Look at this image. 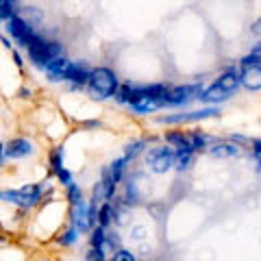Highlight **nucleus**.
<instances>
[{"label":"nucleus","instance_id":"obj_1","mask_svg":"<svg viewBox=\"0 0 261 261\" xmlns=\"http://www.w3.org/2000/svg\"><path fill=\"white\" fill-rule=\"evenodd\" d=\"M27 50H29L31 61L35 63L37 68H46V65L50 63L53 59H57V57L63 55V46L57 44V42H48V39L35 35V37H33L31 42H29Z\"/></svg>","mask_w":261,"mask_h":261},{"label":"nucleus","instance_id":"obj_2","mask_svg":"<svg viewBox=\"0 0 261 261\" xmlns=\"http://www.w3.org/2000/svg\"><path fill=\"white\" fill-rule=\"evenodd\" d=\"M89 89H92V96L94 98H109L116 94L118 89V76L116 72L109 70V68H96L92 70L89 74Z\"/></svg>","mask_w":261,"mask_h":261},{"label":"nucleus","instance_id":"obj_3","mask_svg":"<svg viewBox=\"0 0 261 261\" xmlns=\"http://www.w3.org/2000/svg\"><path fill=\"white\" fill-rule=\"evenodd\" d=\"M42 198V185H29L22 190H11V192H0V200L11 202L18 207H31Z\"/></svg>","mask_w":261,"mask_h":261},{"label":"nucleus","instance_id":"obj_4","mask_svg":"<svg viewBox=\"0 0 261 261\" xmlns=\"http://www.w3.org/2000/svg\"><path fill=\"white\" fill-rule=\"evenodd\" d=\"M202 92V85L200 83H194V85H178L168 89L166 96H163V105L168 107H178V105H190L192 100L200 96Z\"/></svg>","mask_w":261,"mask_h":261},{"label":"nucleus","instance_id":"obj_5","mask_svg":"<svg viewBox=\"0 0 261 261\" xmlns=\"http://www.w3.org/2000/svg\"><path fill=\"white\" fill-rule=\"evenodd\" d=\"M7 31H9V35H11L22 48H27L31 39L37 35V33L33 31L31 24L24 20V18H20V15H13V18L7 20Z\"/></svg>","mask_w":261,"mask_h":261},{"label":"nucleus","instance_id":"obj_6","mask_svg":"<svg viewBox=\"0 0 261 261\" xmlns=\"http://www.w3.org/2000/svg\"><path fill=\"white\" fill-rule=\"evenodd\" d=\"M148 166L152 172L163 174L174 168V152L170 148H154L148 152Z\"/></svg>","mask_w":261,"mask_h":261},{"label":"nucleus","instance_id":"obj_7","mask_svg":"<svg viewBox=\"0 0 261 261\" xmlns=\"http://www.w3.org/2000/svg\"><path fill=\"white\" fill-rule=\"evenodd\" d=\"M218 113L220 111L216 107H209V109H200V111H187V113H176V116H166V118H159V122H163V124H183V122H198V120H205V118H216Z\"/></svg>","mask_w":261,"mask_h":261},{"label":"nucleus","instance_id":"obj_8","mask_svg":"<svg viewBox=\"0 0 261 261\" xmlns=\"http://www.w3.org/2000/svg\"><path fill=\"white\" fill-rule=\"evenodd\" d=\"M70 65H72V61L65 59V57L61 55V57H57V59H53L46 65V74L53 83H59V81H65V74H68Z\"/></svg>","mask_w":261,"mask_h":261},{"label":"nucleus","instance_id":"obj_9","mask_svg":"<svg viewBox=\"0 0 261 261\" xmlns=\"http://www.w3.org/2000/svg\"><path fill=\"white\" fill-rule=\"evenodd\" d=\"M240 83L246 89H250V92H259L261 89V65H246V68H242Z\"/></svg>","mask_w":261,"mask_h":261},{"label":"nucleus","instance_id":"obj_10","mask_svg":"<svg viewBox=\"0 0 261 261\" xmlns=\"http://www.w3.org/2000/svg\"><path fill=\"white\" fill-rule=\"evenodd\" d=\"M72 220H74V228H79V231H87L92 226V216H89L87 202L79 200L76 205H72Z\"/></svg>","mask_w":261,"mask_h":261},{"label":"nucleus","instance_id":"obj_11","mask_svg":"<svg viewBox=\"0 0 261 261\" xmlns=\"http://www.w3.org/2000/svg\"><path fill=\"white\" fill-rule=\"evenodd\" d=\"M89 74H92V70H89L85 63H72L68 74H65V81H70L72 87H81V85L89 83Z\"/></svg>","mask_w":261,"mask_h":261},{"label":"nucleus","instance_id":"obj_12","mask_svg":"<svg viewBox=\"0 0 261 261\" xmlns=\"http://www.w3.org/2000/svg\"><path fill=\"white\" fill-rule=\"evenodd\" d=\"M33 152V144L29 140H22V137H18V140H11L9 144L5 146V154L11 159H20V157H27V154Z\"/></svg>","mask_w":261,"mask_h":261},{"label":"nucleus","instance_id":"obj_13","mask_svg":"<svg viewBox=\"0 0 261 261\" xmlns=\"http://www.w3.org/2000/svg\"><path fill=\"white\" fill-rule=\"evenodd\" d=\"M168 144H172V148L176 150H192L196 152L194 148V140H192V133H183V130H172V133L166 135Z\"/></svg>","mask_w":261,"mask_h":261},{"label":"nucleus","instance_id":"obj_14","mask_svg":"<svg viewBox=\"0 0 261 261\" xmlns=\"http://www.w3.org/2000/svg\"><path fill=\"white\" fill-rule=\"evenodd\" d=\"M207 150H209L211 157L231 159V157H238V154H240V146L238 144H231V142H218L214 146H209Z\"/></svg>","mask_w":261,"mask_h":261},{"label":"nucleus","instance_id":"obj_15","mask_svg":"<svg viewBox=\"0 0 261 261\" xmlns=\"http://www.w3.org/2000/svg\"><path fill=\"white\" fill-rule=\"evenodd\" d=\"M228 98V92L222 87H218V85H211L207 89H202L200 96H198V100L200 102H205V105H216V102H224Z\"/></svg>","mask_w":261,"mask_h":261},{"label":"nucleus","instance_id":"obj_16","mask_svg":"<svg viewBox=\"0 0 261 261\" xmlns=\"http://www.w3.org/2000/svg\"><path fill=\"white\" fill-rule=\"evenodd\" d=\"M113 190H116V185H113L107 176H102V181L96 183V187H94V198H92V202H105V200H109L111 196H113Z\"/></svg>","mask_w":261,"mask_h":261},{"label":"nucleus","instance_id":"obj_17","mask_svg":"<svg viewBox=\"0 0 261 261\" xmlns=\"http://www.w3.org/2000/svg\"><path fill=\"white\" fill-rule=\"evenodd\" d=\"M126 163H128V159H126V157H122V159H118V161H113L111 166H109V170L105 172V176H107L113 185H118V183H120V178H122V174H124Z\"/></svg>","mask_w":261,"mask_h":261},{"label":"nucleus","instance_id":"obj_18","mask_svg":"<svg viewBox=\"0 0 261 261\" xmlns=\"http://www.w3.org/2000/svg\"><path fill=\"white\" fill-rule=\"evenodd\" d=\"M216 85L222 87V89H226V92L231 94V92H235V89L242 85V83H240V74H238V72H224V74L218 79Z\"/></svg>","mask_w":261,"mask_h":261},{"label":"nucleus","instance_id":"obj_19","mask_svg":"<svg viewBox=\"0 0 261 261\" xmlns=\"http://www.w3.org/2000/svg\"><path fill=\"white\" fill-rule=\"evenodd\" d=\"M194 161V152L192 150H176L174 152V168L176 170H187Z\"/></svg>","mask_w":261,"mask_h":261},{"label":"nucleus","instance_id":"obj_20","mask_svg":"<svg viewBox=\"0 0 261 261\" xmlns=\"http://www.w3.org/2000/svg\"><path fill=\"white\" fill-rule=\"evenodd\" d=\"M96 218H98V226H107V224H111V220H113V207L111 205H102L100 207V211L96 214Z\"/></svg>","mask_w":261,"mask_h":261},{"label":"nucleus","instance_id":"obj_21","mask_svg":"<svg viewBox=\"0 0 261 261\" xmlns=\"http://www.w3.org/2000/svg\"><path fill=\"white\" fill-rule=\"evenodd\" d=\"M79 240V228H68V231H65L61 238H59V244H63V246H72V244H74Z\"/></svg>","mask_w":261,"mask_h":261},{"label":"nucleus","instance_id":"obj_22","mask_svg":"<svg viewBox=\"0 0 261 261\" xmlns=\"http://www.w3.org/2000/svg\"><path fill=\"white\" fill-rule=\"evenodd\" d=\"M144 146H146L144 140H137V142H133V144H128V146H126V154H124V157H126V159H135L137 154L144 150Z\"/></svg>","mask_w":261,"mask_h":261},{"label":"nucleus","instance_id":"obj_23","mask_svg":"<svg viewBox=\"0 0 261 261\" xmlns=\"http://www.w3.org/2000/svg\"><path fill=\"white\" fill-rule=\"evenodd\" d=\"M15 15V9H13V3L11 0H3L0 3V20H9Z\"/></svg>","mask_w":261,"mask_h":261},{"label":"nucleus","instance_id":"obj_24","mask_svg":"<svg viewBox=\"0 0 261 261\" xmlns=\"http://www.w3.org/2000/svg\"><path fill=\"white\" fill-rule=\"evenodd\" d=\"M50 163H53V170H55V172L63 170V150H61V148L53 150V154H50Z\"/></svg>","mask_w":261,"mask_h":261},{"label":"nucleus","instance_id":"obj_25","mask_svg":"<svg viewBox=\"0 0 261 261\" xmlns=\"http://www.w3.org/2000/svg\"><path fill=\"white\" fill-rule=\"evenodd\" d=\"M68 198H70L72 205H76L79 200H83V194H81V190H79V187H76L74 183L68 185Z\"/></svg>","mask_w":261,"mask_h":261},{"label":"nucleus","instance_id":"obj_26","mask_svg":"<svg viewBox=\"0 0 261 261\" xmlns=\"http://www.w3.org/2000/svg\"><path fill=\"white\" fill-rule=\"evenodd\" d=\"M87 261H105V252L98 248V246H92L87 250V255H85Z\"/></svg>","mask_w":261,"mask_h":261},{"label":"nucleus","instance_id":"obj_27","mask_svg":"<svg viewBox=\"0 0 261 261\" xmlns=\"http://www.w3.org/2000/svg\"><path fill=\"white\" fill-rule=\"evenodd\" d=\"M113 261H135V257H133V252H128V250H118L116 255H113Z\"/></svg>","mask_w":261,"mask_h":261},{"label":"nucleus","instance_id":"obj_28","mask_svg":"<svg viewBox=\"0 0 261 261\" xmlns=\"http://www.w3.org/2000/svg\"><path fill=\"white\" fill-rule=\"evenodd\" d=\"M57 176H59V181L65 185V187H68V185H72V183H74V181H72V174L68 172V170H59V172H57Z\"/></svg>","mask_w":261,"mask_h":261},{"label":"nucleus","instance_id":"obj_29","mask_svg":"<svg viewBox=\"0 0 261 261\" xmlns=\"http://www.w3.org/2000/svg\"><path fill=\"white\" fill-rule=\"evenodd\" d=\"M252 152H255V159L259 161V166H261V140L252 142Z\"/></svg>","mask_w":261,"mask_h":261},{"label":"nucleus","instance_id":"obj_30","mask_svg":"<svg viewBox=\"0 0 261 261\" xmlns=\"http://www.w3.org/2000/svg\"><path fill=\"white\" fill-rule=\"evenodd\" d=\"M3 154H5V146H0V161H3Z\"/></svg>","mask_w":261,"mask_h":261},{"label":"nucleus","instance_id":"obj_31","mask_svg":"<svg viewBox=\"0 0 261 261\" xmlns=\"http://www.w3.org/2000/svg\"><path fill=\"white\" fill-rule=\"evenodd\" d=\"M0 3H3V0H0Z\"/></svg>","mask_w":261,"mask_h":261}]
</instances>
